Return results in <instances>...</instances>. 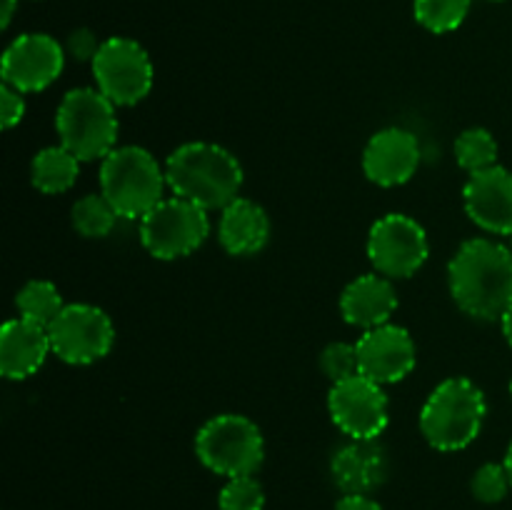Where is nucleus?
Instances as JSON below:
<instances>
[{
    "instance_id": "1",
    "label": "nucleus",
    "mask_w": 512,
    "mask_h": 510,
    "mask_svg": "<svg viewBox=\"0 0 512 510\" xmlns=\"http://www.w3.org/2000/svg\"><path fill=\"white\" fill-rule=\"evenodd\" d=\"M448 285L470 318L503 320L512 305V250L490 238L465 240L450 258Z\"/></svg>"
},
{
    "instance_id": "2",
    "label": "nucleus",
    "mask_w": 512,
    "mask_h": 510,
    "mask_svg": "<svg viewBox=\"0 0 512 510\" xmlns=\"http://www.w3.org/2000/svg\"><path fill=\"white\" fill-rule=\"evenodd\" d=\"M165 178L178 198L190 200L203 210H223L240 198L243 165L223 145L193 140L168 155Z\"/></svg>"
},
{
    "instance_id": "3",
    "label": "nucleus",
    "mask_w": 512,
    "mask_h": 510,
    "mask_svg": "<svg viewBox=\"0 0 512 510\" xmlns=\"http://www.w3.org/2000/svg\"><path fill=\"white\" fill-rule=\"evenodd\" d=\"M488 415L485 393L463 375L445 378L420 410V433L440 453L465 450L480 435Z\"/></svg>"
},
{
    "instance_id": "4",
    "label": "nucleus",
    "mask_w": 512,
    "mask_h": 510,
    "mask_svg": "<svg viewBox=\"0 0 512 510\" xmlns=\"http://www.w3.org/2000/svg\"><path fill=\"white\" fill-rule=\"evenodd\" d=\"M168 178L150 150L120 145L100 160V193L120 218L140 220L163 200Z\"/></svg>"
},
{
    "instance_id": "5",
    "label": "nucleus",
    "mask_w": 512,
    "mask_h": 510,
    "mask_svg": "<svg viewBox=\"0 0 512 510\" xmlns=\"http://www.w3.org/2000/svg\"><path fill=\"white\" fill-rule=\"evenodd\" d=\"M60 145L80 163L103 160L118 148V115L115 105L98 88H75L65 93L55 113Z\"/></svg>"
},
{
    "instance_id": "6",
    "label": "nucleus",
    "mask_w": 512,
    "mask_h": 510,
    "mask_svg": "<svg viewBox=\"0 0 512 510\" xmlns=\"http://www.w3.org/2000/svg\"><path fill=\"white\" fill-rule=\"evenodd\" d=\"M200 463L223 478L253 475L263 465L265 438L258 425L240 413H223L203 423L195 435Z\"/></svg>"
},
{
    "instance_id": "7",
    "label": "nucleus",
    "mask_w": 512,
    "mask_h": 510,
    "mask_svg": "<svg viewBox=\"0 0 512 510\" xmlns=\"http://www.w3.org/2000/svg\"><path fill=\"white\" fill-rule=\"evenodd\" d=\"M210 235L208 210L190 200L163 198L140 218V243L153 258L178 260L195 253Z\"/></svg>"
},
{
    "instance_id": "8",
    "label": "nucleus",
    "mask_w": 512,
    "mask_h": 510,
    "mask_svg": "<svg viewBox=\"0 0 512 510\" xmlns=\"http://www.w3.org/2000/svg\"><path fill=\"white\" fill-rule=\"evenodd\" d=\"M95 88L115 105V108H128L148 98L153 90V60L148 50L133 38L103 40L93 63Z\"/></svg>"
},
{
    "instance_id": "9",
    "label": "nucleus",
    "mask_w": 512,
    "mask_h": 510,
    "mask_svg": "<svg viewBox=\"0 0 512 510\" xmlns=\"http://www.w3.org/2000/svg\"><path fill=\"white\" fill-rule=\"evenodd\" d=\"M430 255L428 233L405 213H388L375 220L368 233V258L375 273L390 280L410 278Z\"/></svg>"
},
{
    "instance_id": "10",
    "label": "nucleus",
    "mask_w": 512,
    "mask_h": 510,
    "mask_svg": "<svg viewBox=\"0 0 512 510\" xmlns=\"http://www.w3.org/2000/svg\"><path fill=\"white\" fill-rule=\"evenodd\" d=\"M53 355L68 365H90L113 350L115 328L103 308L88 303H68L48 325Z\"/></svg>"
},
{
    "instance_id": "11",
    "label": "nucleus",
    "mask_w": 512,
    "mask_h": 510,
    "mask_svg": "<svg viewBox=\"0 0 512 510\" xmlns=\"http://www.w3.org/2000/svg\"><path fill=\"white\" fill-rule=\"evenodd\" d=\"M328 410L340 433L348 435L350 440H378L390 420L388 395L383 385L365 378L363 373L333 383Z\"/></svg>"
},
{
    "instance_id": "12",
    "label": "nucleus",
    "mask_w": 512,
    "mask_h": 510,
    "mask_svg": "<svg viewBox=\"0 0 512 510\" xmlns=\"http://www.w3.org/2000/svg\"><path fill=\"white\" fill-rule=\"evenodd\" d=\"M65 68V48L45 33L18 35L0 60L3 83L20 93H40L60 78Z\"/></svg>"
},
{
    "instance_id": "13",
    "label": "nucleus",
    "mask_w": 512,
    "mask_h": 510,
    "mask_svg": "<svg viewBox=\"0 0 512 510\" xmlns=\"http://www.w3.org/2000/svg\"><path fill=\"white\" fill-rule=\"evenodd\" d=\"M355 348H358L360 373L380 385L408 378L415 368V358H418L413 335L393 323L365 330Z\"/></svg>"
},
{
    "instance_id": "14",
    "label": "nucleus",
    "mask_w": 512,
    "mask_h": 510,
    "mask_svg": "<svg viewBox=\"0 0 512 510\" xmlns=\"http://www.w3.org/2000/svg\"><path fill=\"white\" fill-rule=\"evenodd\" d=\"M463 205L478 228L512 238V170L493 165L470 175L463 185Z\"/></svg>"
},
{
    "instance_id": "15",
    "label": "nucleus",
    "mask_w": 512,
    "mask_h": 510,
    "mask_svg": "<svg viewBox=\"0 0 512 510\" xmlns=\"http://www.w3.org/2000/svg\"><path fill=\"white\" fill-rule=\"evenodd\" d=\"M420 168V143L410 130L383 128L363 150V170L370 183L395 188L408 183Z\"/></svg>"
},
{
    "instance_id": "16",
    "label": "nucleus",
    "mask_w": 512,
    "mask_h": 510,
    "mask_svg": "<svg viewBox=\"0 0 512 510\" xmlns=\"http://www.w3.org/2000/svg\"><path fill=\"white\" fill-rule=\"evenodd\" d=\"M53 353L45 325L25 318H13L0 328V375L8 380H25L43 368Z\"/></svg>"
},
{
    "instance_id": "17",
    "label": "nucleus",
    "mask_w": 512,
    "mask_h": 510,
    "mask_svg": "<svg viewBox=\"0 0 512 510\" xmlns=\"http://www.w3.org/2000/svg\"><path fill=\"white\" fill-rule=\"evenodd\" d=\"M398 310V293L393 280L380 273L358 275L345 285L340 295V315L348 325L360 330H373L390 323Z\"/></svg>"
},
{
    "instance_id": "18",
    "label": "nucleus",
    "mask_w": 512,
    "mask_h": 510,
    "mask_svg": "<svg viewBox=\"0 0 512 510\" xmlns=\"http://www.w3.org/2000/svg\"><path fill=\"white\" fill-rule=\"evenodd\" d=\"M330 473L345 495H370L385 483L388 458L375 440H350L333 455Z\"/></svg>"
},
{
    "instance_id": "19",
    "label": "nucleus",
    "mask_w": 512,
    "mask_h": 510,
    "mask_svg": "<svg viewBox=\"0 0 512 510\" xmlns=\"http://www.w3.org/2000/svg\"><path fill=\"white\" fill-rule=\"evenodd\" d=\"M218 240L225 253L238 258L260 253L270 240V218L263 205L248 198H235L225 205L220 210Z\"/></svg>"
},
{
    "instance_id": "20",
    "label": "nucleus",
    "mask_w": 512,
    "mask_h": 510,
    "mask_svg": "<svg viewBox=\"0 0 512 510\" xmlns=\"http://www.w3.org/2000/svg\"><path fill=\"white\" fill-rule=\"evenodd\" d=\"M80 160L65 145H48L38 150L30 163V180L33 188L45 195H60L70 190L78 180Z\"/></svg>"
},
{
    "instance_id": "21",
    "label": "nucleus",
    "mask_w": 512,
    "mask_h": 510,
    "mask_svg": "<svg viewBox=\"0 0 512 510\" xmlns=\"http://www.w3.org/2000/svg\"><path fill=\"white\" fill-rule=\"evenodd\" d=\"M15 308H18L20 318L48 328L65 308V303L60 290L50 280H28L15 295Z\"/></svg>"
},
{
    "instance_id": "22",
    "label": "nucleus",
    "mask_w": 512,
    "mask_h": 510,
    "mask_svg": "<svg viewBox=\"0 0 512 510\" xmlns=\"http://www.w3.org/2000/svg\"><path fill=\"white\" fill-rule=\"evenodd\" d=\"M118 218L120 215L115 213V208L108 203V198H105L103 193L83 195L80 200H75L73 210H70V220H73L75 233L90 240L108 238V235L113 233Z\"/></svg>"
},
{
    "instance_id": "23",
    "label": "nucleus",
    "mask_w": 512,
    "mask_h": 510,
    "mask_svg": "<svg viewBox=\"0 0 512 510\" xmlns=\"http://www.w3.org/2000/svg\"><path fill=\"white\" fill-rule=\"evenodd\" d=\"M498 153V140L485 128H468L455 140V160L470 175L498 165Z\"/></svg>"
},
{
    "instance_id": "24",
    "label": "nucleus",
    "mask_w": 512,
    "mask_h": 510,
    "mask_svg": "<svg viewBox=\"0 0 512 510\" xmlns=\"http://www.w3.org/2000/svg\"><path fill=\"white\" fill-rule=\"evenodd\" d=\"M473 0H415V20L435 35L453 33L468 18Z\"/></svg>"
},
{
    "instance_id": "25",
    "label": "nucleus",
    "mask_w": 512,
    "mask_h": 510,
    "mask_svg": "<svg viewBox=\"0 0 512 510\" xmlns=\"http://www.w3.org/2000/svg\"><path fill=\"white\" fill-rule=\"evenodd\" d=\"M220 510H263L265 508V490L253 475H240V478H228L218 495Z\"/></svg>"
},
{
    "instance_id": "26",
    "label": "nucleus",
    "mask_w": 512,
    "mask_h": 510,
    "mask_svg": "<svg viewBox=\"0 0 512 510\" xmlns=\"http://www.w3.org/2000/svg\"><path fill=\"white\" fill-rule=\"evenodd\" d=\"M512 488L510 475L505 470L503 463H485L475 470L473 480H470V490H473L475 498L480 503H500V500L508 495V490Z\"/></svg>"
},
{
    "instance_id": "27",
    "label": "nucleus",
    "mask_w": 512,
    "mask_h": 510,
    "mask_svg": "<svg viewBox=\"0 0 512 510\" xmlns=\"http://www.w3.org/2000/svg\"><path fill=\"white\" fill-rule=\"evenodd\" d=\"M320 368L328 375L330 383H340V380L358 375L360 360L355 343H343V340H338V343L325 345L323 353H320Z\"/></svg>"
},
{
    "instance_id": "28",
    "label": "nucleus",
    "mask_w": 512,
    "mask_h": 510,
    "mask_svg": "<svg viewBox=\"0 0 512 510\" xmlns=\"http://www.w3.org/2000/svg\"><path fill=\"white\" fill-rule=\"evenodd\" d=\"M100 45L103 43L95 38L93 30L78 28L68 35L65 53H68L73 60H78V63H93L95 55H98V50H100Z\"/></svg>"
},
{
    "instance_id": "29",
    "label": "nucleus",
    "mask_w": 512,
    "mask_h": 510,
    "mask_svg": "<svg viewBox=\"0 0 512 510\" xmlns=\"http://www.w3.org/2000/svg\"><path fill=\"white\" fill-rule=\"evenodd\" d=\"M25 115V98L20 90L10 88V85H0V125L3 130L15 128Z\"/></svg>"
},
{
    "instance_id": "30",
    "label": "nucleus",
    "mask_w": 512,
    "mask_h": 510,
    "mask_svg": "<svg viewBox=\"0 0 512 510\" xmlns=\"http://www.w3.org/2000/svg\"><path fill=\"white\" fill-rule=\"evenodd\" d=\"M333 510H383V505L370 495H343Z\"/></svg>"
},
{
    "instance_id": "31",
    "label": "nucleus",
    "mask_w": 512,
    "mask_h": 510,
    "mask_svg": "<svg viewBox=\"0 0 512 510\" xmlns=\"http://www.w3.org/2000/svg\"><path fill=\"white\" fill-rule=\"evenodd\" d=\"M15 8H18V0H3V18H0V25H3V28H8L10 20H13Z\"/></svg>"
},
{
    "instance_id": "32",
    "label": "nucleus",
    "mask_w": 512,
    "mask_h": 510,
    "mask_svg": "<svg viewBox=\"0 0 512 510\" xmlns=\"http://www.w3.org/2000/svg\"><path fill=\"white\" fill-rule=\"evenodd\" d=\"M500 325H503V335H505V340H508V345L512 348V305H510L508 313L503 315Z\"/></svg>"
},
{
    "instance_id": "33",
    "label": "nucleus",
    "mask_w": 512,
    "mask_h": 510,
    "mask_svg": "<svg viewBox=\"0 0 512 510\" xmlns=\"http://www.w3.org/2000/svg\"><path fill=\"white\" fill-rule=\"evenodd\" d=\"M503 465H505V470H508V475H510V483H512V440H510V445H508V453H505V460H503Z\"/></svg>"
},
{
    "instance_id": "34",
    "label": "nucleus",
    "mask_w": 512,
    "mask_h": 510,
    "mask_svg": "<svg viewBox=\"0 0 512 510\" xmlns=\"http://www.w3.org/2000/svg\"><path fill=\"white\" fill-rule=\"evenodd\" d=\"M510 398H512V380H510Z\"/></svg>"
},
{
    "instance_id": "35",
    "label": "nucleus",
    "mask_w": 512,
    "mask_h": 510,
    "mask_svg": "<svg viewBox=\"0 0 512 510\" xmlns=\"http://www.w3.org/2000/svg\"><path fill=\"white\" fill-rule=\"evenodd\" d=\"M510 250H512V243H510Z\"/></svg>"
}]
</instances>
